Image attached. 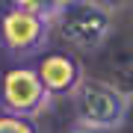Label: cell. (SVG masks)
Instances as JSON below:
<instances>
[{
  "label": "cell",
  "instance_id": "cell-6",
  "mask_svg": "<svg viewBox=\"0 0 133 133\" xmlns=\"http://www.w3.org/2000/svg\"><path fill=\"white\" fill-rule=\"evenodd\" d=\"M0 133H38V127L33 118H21L0 109Z\"/></svg>",
  "mask_w": 133,
  "mask_h": 133
},
{
  "label": "cell",
  "instance_id": "cell-8",
  "mask_svg": "<svg viewBox=\"0 0 133 133\" xmlns=\"http://www.w3.org/2000/svg\"><path fill=\"white\" fill-rule=\"evenodd\" d=\"M65 133H107V130H98V127H89V124H80V121H74L71 127H68Z\"/></svg>",
  "mask_w": 133,
  "mask_h": 133
},
{
  "label": "cell",
  "instance_id": "cell-2",
  "mask_svg": "<svg viewBox=\"0 0 133 133\" xmlns=\"http://www.w3.org/2000/svg\"><path fill=\"white\" fill-rule=\"evenodd\" d=\"M50 92L44 89L36 65L18 62L0 74V109L21 118H36L50 107Z\"/></svg>",
  "mask_w": 133,
  "mask_h": 133
},
{
  "label": "cell",
  "instance_id": "cell-7",
  "mask_svg": "<svg viewBox=\"0 0 133 133\" xmlns=\"http://www.w3.org/2000/svg\"><path fill=\"white\" fill-rule=\"evenodd\" d=\"M15 9H24V12H36L44 15V18L53 21V0H12Z\"/></svg>",
  "mask_w": 133,
  "mask_h": 133
},
{
  "label": "cell",
  "instance_id": "cell-9",
  "mask_svg": "<svg viewBox=\"0 0 133 133\" xmlns=\"http://www.w3.org/2000/svg\"><path fill=\"white\" fill-rule=\"evenodd\" d=\"M95 3H101V6H104V9H109V12H115V9H121V6L133 3V0H95Z\"/></svg>",
  "mask_w": 133,
  "mask_h": 133
},
{
  "label": "cell",
  "instance_id": "cell-10",
  "mask_svg": "<svg viewBox=\"0 0 133 133\" xmlns=\"http://www.w3.org/2000/svg\"><path fill=\"white\" fill-rule=\"evenodd\" d=\"M77 3V0H53V18H59L65 9H71V6Z\"/></svg>",
  "mask_w": 133,
  "mask_h": 133
},
{
  "label": "cell",
  "instance_id": "cell-3",
  "mask_svg": "<svg viewBox=\"0 0 133 133\" xmlns=\"http://www.w3.org/2000/svg\"><path fill=\"white\" fill-rule=\"evenodd\" d=\"M59 36L74 50H98L112 30V12L95 0H77L56 18Z\"/></svg>",
  "mask_w": 133,
  "mask_h": 133
},
{
  "label": "cell",
  "instance_id": "cell-5",
  "mask_svg": "<svg viewBox=\"0 0 133 133\" xmlns=\"http://www.w3.org/2000/svg\"><path fill=\"white\" fill-rule=\"evenodd\" d=\"M36 71L42 77L44 89H48L53 98L74 95V92L80 89V83L86 80L80 62H77L71 53H44V56L36 62Z\"/></svg>",
  "mask_w": 133,
  "mask_h": 133
},
{
  "label": "cell",
  "instance_id": "cell-4",
  "mask_svg": "<svg viewBox=\"0 0 133 133\" xmlns=\"http://www.w3.org/2000/svg\"><path fill=\"white\" fill-rule=\"evenodd\" d=\"M50 24L53 21L44 15L9 6L0 18V48L15 59H30L50 42Z\"/></svg>",
  "mask_w": 133,
  "mask_h": 133
},
{
  "label": "cell",
  "instance_id": "cell-11",
  "mask_svg": "<svg viewBox=\"0 0 133 133\" xmlns=\"http://www.w3.org/2000/svg\"><path fill=\"white\" fill-rule=\"evenodd\" d=\"M121 92H127V98L133 101V68H130V74H127V86H124Z\"/></svg>",
  "mask_w": 133,
  "mask_h": 133
},
{
  "label": "cell",
  "instance_id": "cell-1",
  "mask_svg": "<svg viewBox=\"0 0 133 133\" xmlns=\"http://www.w3.org/2000/svg\"><path fill=\"white\" fill-rule=\"evenodd\" d=\"M71 98H74V115H77L80 124H89V127L112 133L115 127H121L127 121L130 98L115 83L86 77Z\"/></svg>",
  "mask_w": 133,
  "mask_h": 133
}]
</instances>
